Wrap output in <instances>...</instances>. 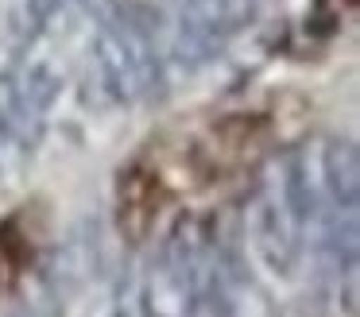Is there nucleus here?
<instances>
[{
    "instance_id": "1",
    "label": "nucleus",
    "mask_w": 360,
    "mask_h": 317,
    "mask_svg": "<svg viewBox=\"0 0 360 317\" xmlns=\"http://www.w3.org/2000/svg\"><path fill=\"white\" fill-rule=\"evenodd\" d=\"M275 120L279 116L264 108H236L155 139L120 174V228L143 240L179 209H210L236 198L283 143Z\"/></svg>"
},
{
    "instance_id": "2",
    "label": "nucleus",
    "mask_w": 360,
    "mask_h": 317,
    "mask_svg": "<svg viewBox=\"0 0 360 317\" xmlns=\"http://www.w3.org/2000/svg\"><path fill=\"white\" fill-rule=\"evenodd\" d=\"M259 12V0H190L186 20L190 31L202 39H225L248 27Z\"/></svg>"
},
{
    "instance_id": "3",
    "label": "nucleus",
    "mask_w": 360,
    "mask_h": 317,
    "mask_svg": "<svg viewBox=\"0 0 360 317\" xmlns=\"http://www.w3.org/2000/svg\"><path fill=\"white\" fill-rule=\"evenodd\" d=\"M35 228L27 213H12L0 224V290H12L35 263Z\"/></svg>"
}]
</instances>
